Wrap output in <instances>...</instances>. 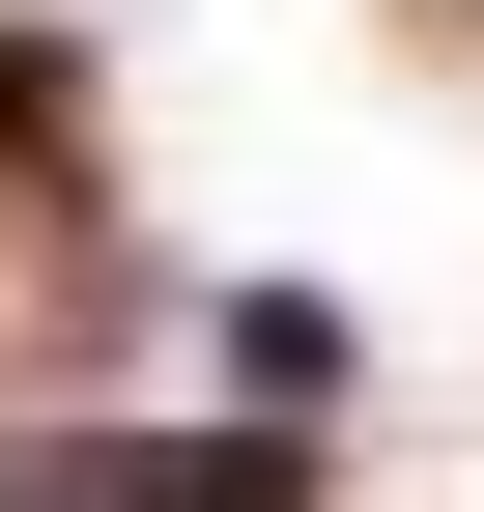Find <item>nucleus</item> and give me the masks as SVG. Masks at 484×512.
<instances>
[{"label":"nucleus","instance_id":"f257e3e1","mask_svg":"<svg viewBox=\"0 0 484 512\" xmlns=\"http://www.w3.org/2000/svg\"><path fill=\"white\" fill-rule=\"evenodd\" d=\"M0 512H314V427H29Z\"/></svg>","mask_w":484,"mask_h":512},{"label":"nucleus","instance_id":"f03ea898","mask_svg":"<svg viewBox=\"0 0 484 512\" xmlns=\"http://www.w3.org/2000/svg\"><path fill=\"white\" fill-rule=\"evenodd\" d=\"M228 399H257V427H314V399H342V313H314V285H257V313H228Z\"/></svg>","mask_w":484,"mask_h":512}]
</instances>
